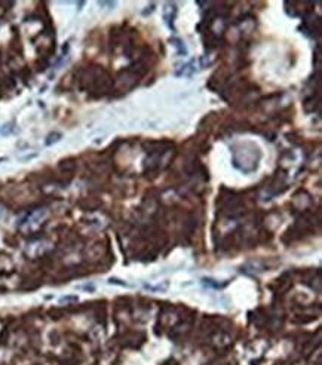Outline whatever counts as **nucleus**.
Wrapping results in <instances>:
<instances>
[{
	"mask_svg": "<svg viewBox=\"0 0 322 365\" xmlns=\"http://www.w3.org/2000/svg\"><path fill=\"white\" fill-rule=\"evenodd\" d=\"M61 138H63V135H61L59 132H51L48 137H46V141H45V144L46 145H52V144H55V143H58Z\"/></svg>",
	"mask_w": 322,
	"mask_h": 365,
	"instance_id": "1",
	"label": "nucleus"
},
{
	"mask_svg": "<svg viewBox=\"0 0 322 365\" xmlns=\"http://www.w3.org/2000/svg\"><path fill=\"white\" fill-rule=\"evenodd\" d=\"M108 284H111V285H120V286H129L126 282L117 279V277H110V279H108Z\"/></svg>",
	"mask_w": 322,
	"mask_h": 365,
	"instance_id": "2",
	"label": "nucleus"
},
{
	"mask_svg": "<svg viewBox=\"0 0 322 365\" xmlns=\"http://www.w3.org/2000/svg\"><path fill=\"white\" fill-rule=\"evenodd\" d=\"M79 298L76 297V295H68V297H63L59 301H77Z\"/></svg>",
	"mask_w": 322,
	"mask_h": 365,
	"instance_id": "3",
	"label": "nucleus"
},
{
	"mask_svg": "<svg viewBox=\"0 0 322 365\" xmlns=\"http://www.w3.org/2000/svg\"><path fill=\"white\" fill-rule=\"evenodd\" d=\"M34 158H37V153H33V154H27V156H24V158H21V160H30V159H34Z\"/></svg>",
	"mask_w": 322,
	"mask_h": 365,
	"instance_id": "4",
	"label": "nucleus"
},
{
	"mask_svg": "<svg viewBox=\"0 0 322 365\" xmlns=\"http://www.w3.org/2000/svg\"><path fill=\"white\" fill-rule=\"evenodd\" d=\"M6 160V158H0V162H5Z\"/></svg>",
	"mask_w": 322,
	"mask_h": 365,
	"instance_id": "5",
	"label": "nucleus"
}]
</instances>
